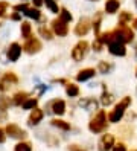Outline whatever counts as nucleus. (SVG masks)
Wrapping results in <instances>:
<instances>
[{"instance_id": "obj_1", "label": "nucleus", "mask_w": 137, "mask_h": 151, "mask_svg": "<svg viewBox=\"0 0 137 151\" xmlns=\"http://www.w3.org/2000/svg\"><path fill=\"white\" fill-rule=\"evenodd\" d=\"M130 105H131V98H130V96H125L123 99L114 107V110L108 114V121L113 122V124L119 122V121L123 118V113H125V110L130 107Z\"/></svg>"}, {"instance_id": "obj_2", "label": "nucleus", "mask_w": 137, "mask_h": 151, "mask_svg": "<svg viewBox=\"0 0 137 151\" xmlns=\"http://www.w3.org/2000/svg\"><path fill=\"white\" fill-rule=\"evenodd\" d=\"M88 128H90L91 133H95V134L105 131V128H107V114H105L104 110H99V111H98L96 116L90 121Z\"/></svg>"}, {"instance_id": "obj_3", "label": "nucleus", "mask_w": 137, "mask_h": 151, "mask_svg": "<svg viewBox=\"0 0 137 151\" xmlns=\"http://www.w3.org/2000/svg\"><path fill=\"white\" fill-rule=\"evenodd\" d=\"M46 113H55V114H64L66 113V102L62 99H53L46 105Z\"/></svg>"}, {"instance_id": "obj_4", "label": "nucleus", "mask_w": 137, "mask_h": 151, "mask_svg": "<svg viewBox=\"0 0 137 151\" xmlns=\"http://www.w3.org/2000/svg\"><path fill=\"white\" fill-rule=\"evenodd\" d=\"M87 52H88V43L87 41H79L72 50V58L75 61H82L85 58Z\"/></svg>"}, {"instance_id": "obj_5", "label": "nucleus", "mask_w": 137, "mask_h": 151, "mask_svg": "<svg viewBox=\"0 0 137 151\" xmlns=\"http://www.w3.org/2000/svg\"><path fill=\"white\" fill-rule=\"evenodd\" d=\"M5 133L9 137H12V139H24L26 137V131L22 130L18 125H15V124H8Z\"/></svg>"}, {"instance_id": "obj_6", "label": "nucleus", "mask_w": 137, "mask_h": 151, "mask_svg": "<svg viewBox=\"0 0 137 151\" xmlns=\"http://www.w3.org/2000/svg\"><path fill=\"white\" fill-rule=\"evenodd\" d=\"M108 50H110V54H113L116 57H123L126 54L125 44L123 43H119V41H114V40L108 43Z\"/></svg>"}, {"instance_id": "obj_7", "label": "nucleus", "mask_w": 137, "mask_h": 151, "mask_svg": "<svg viewBox=\"0 0 137 151\" xmlns=\"http://www.w3.org/2000/svg\"><path fill=\"white\" fill-rule=\"evenodd\" d=\"M52 29H53V32L57 34L58 37H66L67 32H69L67 23H66V22H62L61 19L53 20V22H52Z\"/></svg>"}, {"instance_id": "obj_8", "label": "nucleus", "mask_w": 137, "mask_h": 151, "mask_svg": "<svg viewBox=\"0 0 137 151\" xmlns=\"http://www.w3.org/2000/svg\"><path fill=\"white\" fill-rule=\"evenodd\" d=\"M23 49L27 52V54H37V52L41 50V43L37 40V38H34V37H29V38H27V41L24 43Z\"/></svg>"}, {"instance_id": "obj_9", "label": "nucleus", "mask_w": 137, "mask_h": 151, "mask_svg": "<svg viewBox=\"0 0 137 151\" xmlns=\"http://www.w3.org/2000/svg\"><path fill=\"white\" fill-rule=\"evenodd\" d=\"M113 145H114V136H113V134H108V133L100 137L99 144H98V147H99L100 151H108V150H111Z\"/></svg>"}, {"instance_id": "obj_10", "label": "nucleus", "mask_w": 137, "mask_h": 151, "mask_svg": "<svg viewBox=\"0 0 137 151\" xmlns=\"http://www.w3.org/2000/svg\"><path fill=\"white\" fill-rule=\"evenodd\" d=\"M20 54H22L20 44H18V43H12L11 46H9V49H8V60L14 63V61H17L18 58H20Z\"/></svg>"}, {"instance_id": "obj_11", "label": "nucleus", "mask_w": 137, "mask_h": 151, "mask_svg": "<svg viewBox=\"0 0 137 151\" xmlns=\"http://www.w3.org/2000/svg\"><path fill=\"white\" fill-rule=\"evenodd\" d=\"M90 31V22L88 19H81L76 24L75 28V34L78 35V37H82V35H85L87 32Z\"/></svg>"}, {"instance_id": "obj_12", "label": "nucleus", "mask_w": 137, "mask_h": 151, "mask_svg": "<svg viewBox=\"0 0 137 151\" xmlns=\"http://www.w3.org/2000/svg\"><path fill=\"white\" fill-rule=\"evenodd\" d=\"M43 116H44V113H43V110H40V109H34L32 110V113H31V116H29V119H27V124H29L31 127H34V125H38V124L41 122V119H43Z\"/></svg>"}, {"instance_id": "obj_13", "label": "nucleus", "mask_w": 137, "mask_h": 151, "mask_svg": "<svg viewBox=\"0 0 137 151\" xmlns=\"http://www.w3.org/2000/svg\"><path fill=\"white\" fill-rule=\"evenodd\" d=\"M79 107H82L87 111H91V110H96L98 107V102L93 99V98H84V99L79 101Z\"/></svg>"}, {"instance_id": "obj_14", "label": "nucleus", "mask_w": 137, "mask_h": 151, "mask_svg": "<svg viewBox=\"0 0 137 151\" xmlns=\"http://www.w3.org/2000/svg\"><path fill=\"white\" fill-rule=\"evenodd\" d=\"M95 76V69H84L76 75V79L78 81H87V79L93 78Z\"/></svg>"}, {"instance_id": "obj_15", "label": "nucleus", "mask_w": 137, "mask_h": 151, "mask_svg": "<svg viewBox=\"0 0 137 151\" xmlns=\"http://www.w3.org/2000/svg\"><path fill=\"white\" fill-rule=\"evenodd\" d=\"M119 29H121V32H122V35H123L125 43H131V41H133L134 32H133L130 28H128V26H119Z\"/></svg>"}, {"instance_id": "obj_16", "label": "nucleus", "mask_w": 137, "mask_h": 151, "mask_svg": "<svg viewBox=\"0 0 137 151\" xmlns=\"http://www.w3.org/2000/svg\"><path fill=\"white\" fill-rule=\"evenodd\" d=\"M119 6H121L119 0H107V3H105V11H107L108 14H114V12L119 9Z\"/></svg>"}, {"instance_id": "obj_17", "label": "nucleus", "mask_w": 137, "mask_h": 151, "mask_svg": "<svg viewBox=\"0 0 137 151\" xmlns=\"http://www.w3.org/2000/svg\"><path fill=\"white\" fill-rule=\"evenodd\" d=\"M50 124H52L53 127H57V128L62 130V131H69V130H70V125H69L66 121H61V119H52Z\"/></svg>"}, {"instance_id": "obj_18", "label": "nucleus", "mask_w": 137, "mask_h": 151, "mask_svg": "<svg viewBox=\"0 0 137 151\" xmlns=\"http://www.w3.org/2000/svg\"><path fill=\"white\" fill-rule=\"evenodd\" d=\"M98 70H99V73L107 75V73H110V72L113 70V64L107 63V61H100L99 66H98Z\"/></svg>"}, {"instance_id": "obj_19", "label": "nucleus", "mask_w": 137, "mask_h": 151, "mask_svg": "<svg viewBox=\"0 0 137 151\" xmlns=\"http://www.w3.org/2000/svg\"><path fill=\"white\" fill-rule=\"evenodd\" d=\"M23 12H24V15L31 17V19H34V20H38L40 17H41V14H40V11H38V9H34V8H29V6H27Z\"/></svg>"}, {"instance_id": "obj_20", "label": "nucleus", "mask_w": 137, "mask_h": 151, "mask_svg": "<svg viewBox=\"0 0 137 151\" xmlns=\"http://www.w3.org/2000/svg\"><path fill=\"white\" fill-rule=\"evenodd\" d=\"M113 101H114V96H113L111 93H108L107 90H104V93H102V99H100L102 105H105V107H107V105H110Z\"/></svg>"}, {"instance_id": "obj_21", "label": "nucleus", "mask_w": 137, "mask_h": 151, "mask_svg": "<svg viewBox=\"0 0 137 151\" xmlns=\"http://www.w3.org/2000/svg\"><path fill=\"white\" fill-rule=\"evenodd\" d=\"M66 93H67L70 98L78 96V95H79V88H78V86H75V84H67V87H66Z\"/></svg>"}, {"instance_id": "obj_22", "label": "nucleus", "mask_w": 137, "mask_h": 151, "mask_svg": "<svg viewBox=\"0 0 137 151\" xmlns=\"http://www.w3.org/2000/svg\"><path fill=\"white\" fill-rule=\"evenodd\" d=\"M26 98H27V93H26V92H18V93H15V96H14V104H15V105L23 104V102L26 101Z\"/></svg>"}, {"instance_id": "obj_23", "label": "nucleus", "mask_w": 137, "mask_h": 151, "mask_svg": "<svg viewBox=\"0 0 137 151\" xmlns=\"http://www.w3.org/2000/svg\"><path fill=\"white\" fill-rule=\"evenodd\" d=\"M14 151H32V147L29 142H20V144H17Z\"/></svg>"}, {"instance_id": "obj_24", "label": "nucleus", "mask_w": 137, "mask_h": 151, "mask_svg": "<svg viewBox=\"0 0 137 151\" xmlns=\"http://www.w3.org/2000/svg\"><path fill=\"white\" fill-rule=\"evenodd\" d=\"M22 35L24 38H29L31 37V23L23 22L22 23Z\"/></svg>"}, {"instance_id": "obj_25", "label": "nucleus", "mask_w": 137, "mask_h": 151, "mask_svg": "<svg viewBox=\"0 0 137 151\" xmlns=\"http://www.w3.org/2000/svg\"><path fill=\"white\" fill-rule=\"evenodd\" d=\"M43 2L46 3V6L49 8V9L53 12V14H58L60 12V9H58V5H57V2L55 0H43Z\"/></svg>"}, {"instance_id": "obj_26", "label": "nucleus", "mask_w": 137, "mask_h": 151, "mask_svg": "<svg viewBox=\"0 0 137 151\" xmlns=\"http://www.w3.org/2000/svg\"><path fill=\"white\" fill-rule=\"evenodd\" d=\"M128 22H131V14L130 12H122L119 17V26H126Z\"/></svg>"}, {"instance_id": "obj_27", "label": "nucleus", "mask_w": 137, "mask_h": 151, "mask_svg": "<svg viewBox=\"0 0 137 151\" xmlns=\"http://www.w3.org/2000/svg\"><path fill=\"white\" fill-rule=\"evenodd\" d=\"M60 19H61L62 22L69 23V22H72V14H70L67 9H61V11H60Z\"/></svg>"}, {"instance_id": "obj_28", "label": "nucleus", "mask_w": 137, "mask_h": 151, "mask_svg": "<svg viewBox=\"0 0 137 151\" xmlns=\"http://www.w3.org/2000/svg\"><path fill=\"white\" fill-rule=\"evenodd\" d=\"M35 107H37V99H34V98L26 99L23 102V109H26V110H31V109H35Z\"/></svg>"}, {"instance_id": "obj_29", "label": "nucleus", "mask_w": 137, "mask_h": 151, "mask_svg": "<svg viewBox=\"0 0 137 151\" xmlns=\"http://www.w3.org/2000/svg\"><path fill=\"white\" fill-rule=\"evenodd\" d=\"M40 34H41V37L43 38H46V40H52V32L49 31V29H46L44 26H40Z\"/></svg>"}, {"instance_id": "obj_30", "label": "nucleus", "mask_w": 137, "mask_h": 151, "mask_svg": "<svg viewBox=\"0 0 137 151\" xmlns=\"http://www.w3.org/2000/svg\"><path fill=\"white\" fill-rule=\"evenodd\" d=\"M100 22H102V14H98V15H96V19L93 20V28H95V32H96V34H99Z\"/></svg>"}, {"instance_id": "obj_31", "label": "nucleus", "mask_w": 137, "mask_h": 151, "mask_svg": "<svg viewBox=\"0 0 137 151\" xmlns=\"http://www.w3.org/2000/svg\"><path fill=\"white\" fill-rule=\"evenodd\" d=\"M9 104H11V102H9V99H8L6 96H0V110L5 111L9 107Z\"/></svg>"}, {"instance_id": "obj_32", "label": "nucleus", "mask_w": 137, "mask_h": 151, "mask_svg": "<svg viewBox=\"0 0 137 151\" xmlns=\"http://www.w3.org/2000/svg\"><path fill=\"white\" fill-rule=\"evenodd\" d=\"M3 79H5V81H8L9 84H11V83H14V84H15V83L18 81V79H17V76H15L14 73H9V72H8V73L3 76Z\"/></svg>"}, {"instance_id": "obj_33", "label": "nucleus", "mask_w": 137, "mask_h": 151, "mask_svg": "<svg viewBox=\"0 0 137 151\" xmlns=\"http://www.w3.org/2000/svg\"><path fill=\"white\" fill-rule=\"evenodd\" d=\"M102 46H104V44L100 43V41H99L98 38H96V40L93 41V49H95L96 52H100V50H102Z\"/></svg>"}, {"instance_id": "obj_34", "label": "nucleus", "mask_w": 137, "mask_h": 151, "mask_svg": "<svg viewBox=\"0 0 137 151\" xmlns=\"http://www.w3.org/2000/svg\"><path fill=\"white\" fill-rule=\"evenodd\" d=\"M113 151H126V147L125 144H117V145H113Z\"/></svg>"}, {"instance_id": "obj_35", "label": "nucleus", "mask_w": 137, "mask_h": 151, "mask_svg": "<svg viewBox=\"0 0 137 151\" xmlns=\"http://www.w3.org/2000/svg\"><path fill=\"white\" fill-rule=\"evenodd\" d=\"M9 88V83L8 81H5V79H2V81H0V90H8Z\"/></svg>"}, {"instance_id": "obj_36", "label": "nucleus", "mask_w": 137, "mask_h": 151, "mask_svg": "<svg viewBox=\"0 0 137 151\" xmlns=\"http://www.w3.org/2000/svg\"><path fill=\"white\" fill-rule=\"evenodd\" d=\"M6 8H8V3H6V2H0V15H3V14H5Z\"/></svg>"}, {"instance_id": "obj_37", "label": "nucleus", "mask_w": 137, "mask_h": 151, "mask_svg": "<svg viewBox=\"0 0 137 151\" xmlns=\"http://www.w3.org/2000/svg\"><path fill=\"white\" fill-rule=\"evenodd\" d=\"M37 88H38V93L41 95L43 92L47 90V86H44V84H38V86H37Z\"/></svg>"}, {"instance_id": "obj_38", "label": "nucleus", "mask_w": 137, "mask_h": 151, "mask_svg": "<svg viewBox=\"0 0 137 151\" xmlns=\"http://www.w3.org/2000/svg\"><path fill=\"white\" fill-rule=\"evenodd\" d=\"M26 8H27V5L22 3V5H17V6H14V9H15V11H24Z\"/></svg>"}, {"instance_id": "obj_39", "label": "nucleus", "mask_w": 137, "mask_h": 151, "mask_svg": "<svg viewBox=\"0 0 137 151\" xmlns=\"http://www.w3.org/2000/svg\"><path fill=\"white\" fill-rule=\"evenodd\" d=\"M69 151H85V150H82V148L78 147V145H70V147H69Z\"/></svg>"}, {"instance_id": "obj_40", "label": "nucleus", "mask_w": 137, "mask_h": 151, "mask_svg": "<svg viewBox=\"0 0 137 151\" xmlns=\"http://www.w3.org/2000/svg\"><path fill=\"white\" fill-rule=\"evenodd\" d=\"M5 139H6L5 130H2V128H0V144H3V142H5Z\"/></svg>"}, {"instance_id": "obj_41", "label": "nucleus", "mask_w": 137, "mask_h": 151, "mask_svg": "<svg viewBox=\"0 0 137 151\" xmlns=\"http://www.w3.org/2000/svg\"><path fill=\"white\" fill-rule=\"evenodd\" d=\"M32 2H34L35 6H41L43 5V0H32Z\"/></svg>"}, {"instance_id": "obj_42", "label": "nucleus", "mask_w": 137, "mask_h": 151, "mask_svg": "<svg viewBox=\"0 0 137 151\" xmlns=\"http://www.w3.org/2000/svg\"><path fill=\"white\" fill-rule=\"evenodd\" d=\"M12 20H20V15H18V14H14V15H12Z\"/></svg>"}, {"instance_id": "obj_43", "label": "nucleus", "mask_w": 137, "mask_h": 151, "mask_svg": "<svg viewBox=\"0 0 137 151\" xmlns=\"http://www.w3.org/2000/svg\"><path fill=\"white\" fill-rule=\"evenodd\" d=\"M134 28L137 29V20H134Z\"/></svg>"}, {"instance_id": "obj_44", "label": "nucleus", "mask_w": 137, "mask_h": 151, "mask_svg": "<svg viewBox=\"0 0 137 151\" xmlns=\"http://www.w3.org/2000/svg\"><path fill=\"white\" fill-rule=\"evenodd\" d=\"M136 54H137V47H136Z\"/></svg>"}, {"instance_id": "obj_45", "label": "nucleus", "mask_w": 137, "mask_h": 151, "mask_svg": "<svg viewBox=\"0 0 137 151\" xmlns=\"http://www.w3.org/2000/svg\"><path fill=\"white\" fill-rule=\"evenodd\" d=\"M91 2H96V0H91Z\"/></svg>"}, {"instance_id": "obj_46", "label": "nucleus", "mask_w": 137, "mask_h": 151, "mask_svg": "<svg viewBox=\"0 0 137 151\" xmlns=\"http://www.w3.org/2000/svg\"><path fill=\"white\" fill-rule=\"evenodd\" d=\"M136 5H137V0H136Z\"/></svg>"}, {"instance_id": "obj_47", "label": "nucleus", "mask_w": 137, "mask_h": 151, "mask_svg": "<svg viewBox=\"0 0 137 151\" xmlns=\"http://www.w3.org/2000/svg\"><path fill=\"white\" fill-rule=\"evenodd\" d=\"M136 75H137V73H136Z\"/></svg>"}]
</instances>
